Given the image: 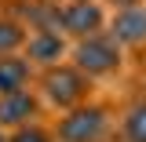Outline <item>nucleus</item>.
Listing matches in <instances>:
<instances>
[{
  "label": "nucleus",
  "mask_w": 146,
  "mask_h": 142,
  "mask_svg": "<svg viewBox=\"0 0 146 142\" xmlns=\"http://www.w3.org/2000/svg\"><path fill=\"white\" fill-rule=\"evenodd\" d=\"M77 69L88 73V77H102V73H113L121 66V44L106 33H95V36H84L80 44H77Z\"/></svg>",
  "instance_id": "nucleus-1"
},
{
  "label": "nucleus",
  "mask_w": 146,
  "mask_h": 142,
  "mask_svg": "<svg viewBox=\"0 0 146 142\" xmlns=\"http://www.w3.org/2000/svg\"><path fill=\"white\" fill-rule=\"evenodd\" d=\"M88 95V77L70 66H51L44 73V98L58 109H77L80 98Z\"/></svg>",
  "instance_id": "nucleus-2"
},
{
  "label": "nucleus",
  "mask_w": 146,
  "mask_h": 142,
  "mask_svg": "<svg viewBox=\"0 0 146 142\" xmlns=\"http://www.w3.org/2000/svg\"><path fill=\"white\" fill-rule=\"evenodd\" d=\"M106 109L102 106H77L62 117L58 124V142H99L106 131Z\"/></svg>",
  "instance_id": "nucleus-3"
},
{
  "label": "nucleus",
  "mask_w": 146,
  "mask_h": 142,
  "mask_svg": "<svg viewBox=\"0 0 146 142\" xmlns=\"http://www.w3.org/2000/svg\"><path fill=\"white\" fill-rule=\"evenodd\" d=\"M62 29L73 36H95L102 29V7L91 4V0H77V4H66L62 7Z\"/></svg>",
  "instance_id": "nucleus-4"
},
{
  "label": "nucleus",
  "mask_w": 146,
  "mask_h": 142,
  "mask_svg": "<svg viewBox=\"0 0 146 142\" xmlns=\"http://www.w3.org/2000/svg\"><path fill=\"white\" fill-rule=\"evenodd\" d=\"M36 113V98L29 91L0 95V127H26Z\"/></svg>",
  "instance_id": "nucleus-5"
},
{
  "label": "nucleus",
  "mask_w": 146,
  "mask_h": 142,
  "mask_svg": "<svg viewBox=\"0 0 146 142\" xmlns=\"http://www.w3.org/2000/svg\"><path fill=\"white\" fill-rule=\"evenodd\" d=\"M113 40L117 44H143L146 40V7H121L113 15Z\"/></svg>",
  "instance_id": "nucleus-6"
},
{
  "label": "nucleus",
  "mask_w": 146,
  "mask_h": 142,
  "mask_svg": "<svg viewBox=\"0 0 146 142\" xmlns=\"http://www.w3.org/2000/svg\"><path fill=\"white\" fill-rule=\"evenodd\" d=\"M26 48H29V62H40V66H55L62 58V51H66L62 33H44V29H33Z\"/></svg>",
  "instance_id": "nucleus-7"
},
{
  "label": "nucleus",
  "mask_w": 146,
  "mask_h": 142,
  "mask_svg": "<svg viewBox=\"0 0 146 142\" xmlns=\"http://www.w3.org/2000/svg\"><path fill=\"white\" fill-rule=\"evenodd\" d=\"M22 15H26V22H29L33 29H44V33H58V29H62V7L51 4V0H33V4H26Z\"/></svg>",
  "instance_id": "nucleus-8"
},
{
  "label": "nucleus",
  "mask_w": 146,
  "mask_h": 142,
  "mask_svg": "<svg viewBox=\"0 0 146 142\" xmlns=\"http://www.w3.org/2000/svg\"><path fill=\"white\" fill-rule=\"evenodd\" d=\"M29 80V66L15 58V55H0V95L22 91V84Z\"/></svg>",
  "instance_id": "nucleus-9"
},
{
  "label": "nucleus",
  "mask_w": 146,
  "mask_h": 142,
  "mask_svg": "<svg viewBox=\"0 0 146 142\" xmlns=\"http://www.w3.org/2000/svg\"><path fill=\"white\" fill-rule=\"evenodd\" d=\"M124 139L128 142H146V102L128 109L124 117Z\"/></svg>",
  "instance_id": "nucleus-10"
},
{
  "label": "nucleus",
  "mask_w": 146,
  "mask_h": 142,
  "mask_svg": "<svg viewBox=\"0 0 146 142\" xmlns=\"http://www.w3.org/2000/svg\"><path fill=\"white\" fill-rule=\"evenodd\" d=\"M26 44V33H22V26L18 22H0V55H11L15 48H22Z\"/></svg>",
  "instance_id": "nucleus-11"
},
{
  "label": "nucleus",
  "mask_w": 146,
  "mask_h": 142,
  "mask_svg": "<svg viewBox=\"0 0 146 142\" xmlns=\"http://www.w3.org/2000/svg\"><path fill=\"white\" fill-rule=\"evenodd\" d=\"M7 142H51V135L44 127H36V124H26V127H15V135Z\"/></svg>",
  "instance_id": "nucleus-12"
},
{
  "label": "nucleus",
  "mask_w": 146,
  "mask_h": 142,
  "mask_svg": "<svg viewBox=\"0 0 146 142\" xmlns=\"http://www.w3.org/2000/svg\"><path fill=\"white\" fill-rule=\"evenodd\" d=\"M117 4H124V7H135V4H139V0H117Z\"/></svg>",
  "instance_id": "nucleus-13"
},
{
  "label": "nucleus",
  "mask_w": 146,
  "mask_h": 142,
  "mask_svg": "<svg viewBox=\"0 0 146 142\" xmlns=\"http://www.w3.org/2000/svg\"><path fill=\"white\" fill-rule=\"evenodd\" d=\"M0 142H7V139H4V131H0Z\"/></svg>",
  "instance_id": "nucleus-14"
}]
</instances>
